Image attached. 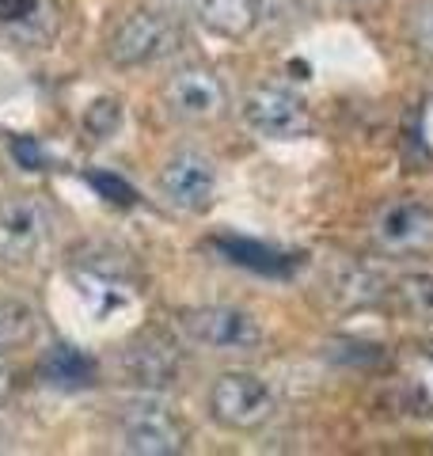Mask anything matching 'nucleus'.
<instances>
[{
    "instance_id": "nucleus-1",
    "label": "nucleus",
    "mask_w": 433,
    "mask_h": 456,
    "mask_svg": "<svg viewBox=\"0 0 433 456\" xmlns=\"http://www.w3.org/2000/svg\"><path fill=\"white\" fill-rule=\"evenodd\" d=\"M53 236V209L38 194L0 198V266L27 270L42 259Z\"/></svg>"
},
{
    "instance_id": "nucleus-2",
    "label": "nucleus",
    "mask_w": 433,
    "mask_h": 456,
    "mask_svg": "<svg viewBox=\"0 0 433 456\" xmlns=\"http://www.w3.org/2000/svg\"><path fill=\"white\" fill-rule=\"evenodd\" d=\"M179 46H183V27L176 23V16L156 8H141V12H129L110 31L107 57L118 69H144L171 57Z\"/></svg>"
},
{
    "instance_id": "nucleus-3",
    "label": "nucleus",
    "mask_w": 433,
    "mask_h": 456,
    "mask_svg": "<svg viewBox=\"0 0 433 456\" xmlns=\"http://www.w3.org/2000/svg\"><path fill=\"white\" fill-rule=\"evenodd\" d=\"M118 441L134 456H176L186 449V430L156 392L134 395L118 415Z\"/></svg>"
},
{
    "instance_id": "nucleus-4",
    "label": "nucleus",
    "mask_w": 433,
    "mask_h": 456,
    "mask_svg": "<svg viewBox=\"0 0 433 456\" xmlns=\"http://www.w3.org/2000/svg\"><path fill=\"white\" fill-rule=\"evenodd\" d=\"M183 335L213 354H255L263 346V327L248 308L236 305H201L183 312Z\"/></svg>"
},
{
    "instance_id": "nucleus-5",
    "label": "nucleus",
    "mask_w": 433,
    "mask_h": 456,
    "mask_svg": "<svg viewBox=\"0 0 433 456\" xmlns=\"http://www.w3.org/2000/svg\"><path fill=\"white\" fill-rule=\"evenodd\" d=\"M274 411H278V395L255 373H240V369L236 373H221L209 388V415L225 430H240V434L258 430V426L274 419Z\"/></svg>"
},
{
    "instance_id": "nucleus-6",
    "label": "nucleus",
    "mask_w": 433,
    "mask_h": 456,
    "mask_svg": "<svg viewBox=\"0 0 433 456\" xmlns=\"http://www.w3.org/2000/svg\"><path fill=\"white\" fill-rule=\"evenodd\" d=\"M243 122L251 126L258 137L266 141H297L308 134V107L293 88H282V84H258L243 95Z\"/></svg>"
},
{
    "instance_id": "nucleus-7",
    "label": "nucleus",
    "mask_w": 433,
    "mask_h": 456,
    "mask_svg": "<svg viewBox=\"0 0 433 456\" xmlns=\"http://www.w3.org/2000/svg\"><path fill=\"white\" fill-rule=\"evenodd\" d=\"M372 244L384 255H418L433 248V206L418 198H392L369 224Z\"/></svg>"
},
{
    "instance_id": "nucleus-8",
    "label": "nucleus",
    "mask_w": 433,
    "mask_h": 456,
    "mask_svg": "<svg viewBox=\"0 0 433 456\" xmlns=\"http://www.w3.org/2000/svg\"><path fill=\"white\" fill-rule=\"evenodd\" d=\"M156 187H160L167 206L183 213H206L216 198V164L201 149H179L160 167Z\"/></svg>"
},
{
    "instance_id": "nucleus-9",
    "label": "nucleus",
    "mask_w": 433,
    "mask_h": 456,
    "mask_svg": "<svg viewBox=\"0 0 433 456\" xmlns=\"http://www.w3.org/2000/svg\"><path fill=\"white\" fill-rule=\"evenodd\" d=\"M164 107L183 122H213L228 110V88L213 69L183 65L164 84Z\"/></svg>"
},
{
    "instance_id": "nucleus-10",
    "label": "nucleus",
    "mask_w": 433,
    "mask_h": 456,
    "mask_svg": "<svg viewBox=\"0 0 433 456\" xmlns=\"http://www.w3.org/2000/svg\"><path fill=\"white\" fill-rule=\"evenodd\" d=\"M65 12L57 0H0V38L23 50H46L61 35Z\"/></svg>"
},
{
    "instance_id": "nucleus-11",
    "label": "nucleus",
    "mask_w": 433,
    "mask_h": 456,
    "mask_svg": "<svg viewBox=\"0 0 433 456\" xmlns=\"http://www.w3.org/2000/svg\"><path fill=\"white\" fill-rule=\"evenodd\" d=\"M122 373L129 384H137L144 392H160L171 388L179 377V354L171 350V342L144 335L137 342H129L122 354Z\"/></svg>"
},
{
    "instance_id": "nucleus-12",
    "label": "nucleus",
    "mask_w": 433,
    "mask_h": 456,
    "mask_svg": "<svg viewBox=\"0 0 433 456\" xmlns=\"http://www.w3.org/2000/svg\"><path fill=\"white\" fill-rule=\"evenodd\" d=\"M201 27L225 38H243L258 27V0H186Z\"/></svg>"
},
{
    "instance_id": "nucleus-13",
    "label": "nucleus",
    "mask_w": 433,
    "mask_h": 456,
    "mask_svg": "<svg viewBox=\"0 0 433 456\" xmlns=\"http://www.w3.org/2000/svg\"><path fill=\"white\" fill-rule=\"evenodd\" d=\"M396 305L414 320H433V270H414L392 285Z\"/></svg>"
},
{
    "instance_id": "nucleus-14",
    "label": "nucleus",
    "mask_w": 433,
    "mask_h": 456,
    "mask_svg": "<svg viewBox=\"0 0 433 456\" xmlns=\"http://www.w3.org/2000/svg\"><path fill=\"white\" fill-rule=\"evenodd\" d=\"M35 308L20 301V297H0V354L23 346L27 338L35 335Z\"/></svg>"
},
{
    "instance_id": "nucleus-15",
    "label": "nucleus",
    "mask_w": 433,
    "mask_h": 456,
    "mask_svg": "<svg viewBox=\"0 0 433 456\" xmlns=\"http://www.w3.org/2000/svg\"><path fill=\"white\" fill-rule=\"evenodd\" d=\"M384 293V281L365 266H346L335 278V297L342 305H369Z\"/></svg>"
},
{
    "instance_id": "nucleus-16",
    "label": "nucleus",
    "mask_w": 433,
    "mask_h": 456,
    "mask_svg": "<svg viewBox=\"0 0 433 456\" xmlns=\"http://www.w3.org/2000/svg\"><path fill=\"white\" fill-rule=\"evenodd\" d=\"M80 126H84V134L95 137V141L114 137V134H118V126H122V103H118V99H110V95L95 99V103L84 110Z\"/></svg>"
},
{
    "instance_id": "nucleus-17",
    "label": "nucleus",
    "mask_w": 433,
    "mask_h": 456,
    "mask_svg": "<svg viewBox=\"0 0 433 456\" xmlns=\"http://www.w3.org/2000/svg\"><path fill=\"white\" fill-rule=\"evenodd\" d=\"M46 377L53 384H88L92 377V362L84 358V354L69 350V346H57L46 362Z\"/></svg>"
},
{
    "instance_id": "nucleus-18",
    "label": "nucleus",
    "mask_w": 433,
    "mask_h": 456,
    "mask_svg": "<svg viewBox=\"0 0 433 456\" xmlns=\"http://www.w3.org/2000/svg\"><path fill=\"white\" fill-rule=\"evenodd\" d=\"M403 27H407V42L414 46V53L433 61V0H418V4H411L407 23Z\"/></svg>"
},
{
    "instance_id": "nucleus-19",
    "label": "nucleus",
    "mask_w": 433,
    "mask_h": 456,
    "mask_svg": "<svg viewBox=\"0 0 433 456\" xmlns=\"http://www.w3.org/2000/svg\"><path fill=\"white\" fill-rule=\"evenodd\" d=\"M92 187H95V191H107V194H114L110 202H134V191H129L126 183H118L114 175H92Z\"/></svg>"
},
{
    "instance_id": "nucleus-20",
    "label": "nucleus",
    "mask_w": 433,
    "mask_h": 456,
    "mask_svg": "<svg viewBox=\"0 0 433 456\" xmlns=\"http://www.w3.org/2000/svg\"><path fill=\"white\" fill-rule=\"evenodd\" d=\"M12 395V369H8V362H4V354H0V403Z\"/></svg>"
},
{
    "instance_id": "nucleus-21",
    "label": "nucleus",
    "mask_w": 433,
    "mask_h": 456,
    "mask_svg": "<svg viewBox=\"0 0 433 456\" xmlns=\"http://www.w3.org/2000/svg\"><path fill=\"white\" fill-rule=\"evenodd\" d=\"M350 4H372V0H350Z\"/></svg>"
}]
</instances>
